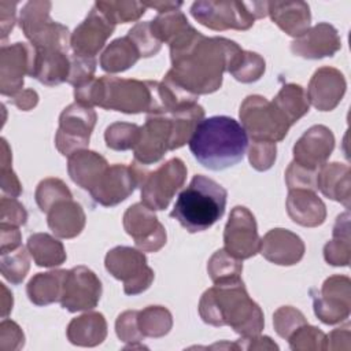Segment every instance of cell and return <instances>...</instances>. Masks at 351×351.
Wrapping results in <instances>:
<instances>
[{
    "label": "cell",
    "instance_id": "6da1fadb",
    "mask_svg": "<svg viewBox=\"0 0 351 351\" xmlns=\"http://www.w3.org/2000/svg\"><path fill=\"white\" fill-rule=\"evenodd\" d=\"M240 52L234 41L207 38L191 27L170 44L173 69L166 77L191 95L211 93L221 86L222 73L229 70Z\"/></svg>",
    "mask_w": 351,
    "mask_h": 351
},
{
    "label": "cell",
    "instance_id": "7a4b0ae2",
    "mask_svg": "<svg viewBox=\"0 0 351 351\" xmlns=\"http://www.w3.org/2000/svg\"><path fill=\"white\" fill-rule=\"evenodd\" d=\"M75 101L84 106H99L128 114H165L160 97V84L155 81L122 80L104 75L99 80L75 86Z\"/></svg>",
    "mask_w": 351,
    "mask_h": 351
},
{
    "label": "cell",
    "instance_id": "3957f363",
    "mask_svg": "<svg viewBox=\"0 0 351 351\" xmlns=\"http://www.w3.org/2000/svg\"><path fill=\"white\" fill-rule=\"evenodd\" d=\"M193 158L208 170H225L241 162L248 147L247 132L234 118H203L189 138Z\"/></svg>",
    "mask_w": 351,
    "mask_h": 351
},
{
    "label": "cell",
    "instance_id": "277c9868",
    "mask_svg": "<svg viewBox=\"0 0 351 351\" xmlns=\"http://www.w3.org/2000/svg\"><path fill=\"white\" fill-rule=\"evenodd\" d=\"M200 315L204 322L219 326L230 325L236 332L254 336L263 328L259 306L248 298L240 278L215 284L200 300Z\"/></svg>",
    "mask_w": 351,
    "mask_h": 351
},
{
    "label": "cell",
    "instance_id": "5b68a950",
    "mask_svg": "<svg viewBox=\"0 0 351 351\" xmlns=\"http://www.w3.org/2000/svg\"><path fill=\"white\" fill-rule=\"evenodd\" d=\"M226 189L213 178L193 176L189 185L178 195L170 217L189 233L211 228L225 213Z\"/></svg>",
    "mask_w": 351,
    "mask_h": 351
},
{
    "label": "cell",
    "instance_id": "8992f818",
    "mask_svg": "<svg viewBox=\"0 0 351 351\" xmlns=\"http://www.w3.org/2000/svg\"><path fill=\"white\" fill-rule=\"evenodd\" d=\"M240 118L243 128L254 141H280L282 140L291 123L282 112L265 97L254 95L248 96L240 107Z\"/></svg>",
    "mask_w": 351,
    "mask_h": 351
},
{
    "label": "cell",
    "instance_id": "52a82bcc",
    "mask_svg": "<svg viewBox=\"0 0 351 351\" xmlns=\"http://www.w3.org/2000/svg\"><path fill=\"white\" fill-rule=\"evenodd\" d=\"M51 3L29 1L21 11L19 25L36 49H62L67 52L66 26L49 19Z\"/></svg>",
    "mask_w": 351,
    "mask_h": 351
},
{
    "label": "cell",
    "instance_id": "ba28073f",
    "mask_svg": "<svg viewBox=\"0 0 351 351\" xmlns=\"http://www.w3.org/2000/svg\"><path fill=\"white\" fill-rule=\"evenodd\" d=\"M191 14L197 22L213 30H247L256 18L250 10V3L241 1H195Z\"/></svg>",
    "mask_w": 351,
    "mask_h": 351
},
{
    "label": "cell",
    "instance_id": "9c48e42d",
    "mask_svg": "<svg viewBox=\"0 0 351 351\" xmlns=\"http://www.w3.org/2000/svg\"><path fill=\"white\" fill-rule=\"evenodd\" d=\"M145 263V256L130 247H117L106 256V269L125 282L128 295L140 293L151 285L154 271Z\"/></svg>",
    "mask_w": 351,
    "mask_h": 351
},
{
    "label": "cell",
    "instance_id": "30bf717a",
    "mask_svg": "<svg viewBox=\"0 0 351 351\" xmlns=\"http://www.w3.org/2000/svg\"><path fill=\"white\" fill-rule=\"evenodd\" d=\"M186 169L178 158L170 159L141 180V200L151 210H163L184 184Z\"/></svg>",
    "mask_w": 351,
    "mask_h": 351
},
{
    "label": "cell",
    "instance_id": "8fae6325",
    "mask_svg": "<svg viewBox=\"0 0 351 351\" xmlns=\"http://www.w3.org/2000/svg\"><path fill=\"white\" fill-rule=\"evenodd\" d=\"M96 122V114L92 107L74 103L64 108L59 118V130L56 133V147L62 155H73L74 151L85 148L89 143L92 129Z\"/></svg>",
    "mask_w": 351,
    "mask_h": 351
},
{
    "label": "cell",
    "instance_id": "7c38bea8",
    "mask_svg": "<svg viewBox=\"0 0 351 351\" xmlns=\"http://www.w3.org/2000/svg\"><path fill=\"white\" fill-rule=\"evenodd\" d=\"M225 251L239 259L254 256L259 251V237L254 215L245 207H234L223 233Z\"/></svg>",
    "mask_w": 351,
    "mask_h": 351
},
{
    "label": "cell",
    "instance_id": "4fadbf2b",
    "mask_svg": "<svg viewBox=\"0 0 351 351\" xmlns=\"http://www.w3.org/2000/svg\"><path fill=\"white\" fill-rule=\"evenodd\" d=\"M101 295L100 280L92 270L78 266L66 273L60 304L69 311L93 308Z\"/></svg>",
    "mask_w": 351,
    "mask_h": 351
},
{
    "label": "cell",
    "instance_id": "5bb4252c",
    "mask_svg": "<svg viewBox=\"0 0 351 351\" xmlns=\"http://www.w3.org/2000/svg\"><path fill=\"white\" fill-rule=\"evenodd\" d=\"M141 180L143 176L136 167L114 165L103 173L89 192L97 203L110 207L123 202Z\"/></svg>",
    "mask_w": 351,
    "mask_h": 351
},
{
    "label": "cell",
    "instance_id": "9a60e30c",
    "mask_svg": "<svg viewBox=\"0 0 351 351\" xmlns=\"http://www.w3.org/2000/svg\"><path fill=\"white\" fill-rule=\"evenodd\" d=\"M115 23L96 5L90 10L85 21L75 27L71 36V48L74 55L93 59L104 47L106 40L112 34Z\"/></svg>",
    "mask_w": 351,
    "mask_h": 351
},
{
    "label": "cell",
    "instance_id": "2e32d148",
    "mask_svg": "<svg viewBox=\"0 0 351 351\" xmlns=\"http://www.w3.org/2000/svg\"><path fill=\"white\" fill-rule=\"evenodd\" d=\"M171 119L170 114H151L140 128V136L134 145V158L141 163L158 162L170 149Z\"/></svg>",
    "mask_w": 351,
    "mask_h": 351
},
{
    "label": "cell",
    "instance_id": "e0dca14e",
    "mask_svg": "<svg viewBox=\"0 0 351 351\" xmlns=\"http://www.w3.org/2000/svg\"><path fill=\"white\" fill-rule=\"evenodd\" d=\"M126 232L134 239L136 245L145 251H156L166 243V232L156 215L143 203L133 204L123 217Z\"/></svg>",
    "mask_w": 351,
    "mask_h": 351
},
{
    "label": "cell",
    "instance_id": "ac0fdd59",
    "mask_svg": "<svg viewBox=\"0 0 351 351\" xmlns=\"http://www.w3.org/2000/svg\"><path fill=\"white\" fill-rule=\"evenodd\" d=\"M333 145L335 138L328 128L321 125L313 126L293 147L295 163L308 170H317V167L330 155Z\"/></svg>",
    "mask_w": 351,
    "mask_h": 351
},
{
    "label": "cell",
    "instance_id": "d6986e66",
    "mask_svg": "<svg viewBox=\"0 0 351 351\" xmlns=\"http://www.w3.org/2000/svg\"><path fill=\"white\" fill-rule=\"evenodd\" d=\"M340 47L341 43L337 36V30L328 23L314 26L311 30H307L304 34L298 37L291 45L293 53L307 59L333 56Z\"/></svg>",
    "mask_w": 351,
    "mask_h": 351
},
{
    "label": "cell",
    "instance_id": "ffe728a7",
    "mask_svg": "<svg viewBox=\"0 0 351 351\" xmlns=\"http://www.w3.org/2000/svg\"><path fill=\"white\" fill-rule=\"evenodd\" d=\"M33 58L29 75L48 86L58 85L69 78L70 59L62 49H36L33 47Z\"/></svg>",
    "mask_w": 351,
    "mask_h": 351
},
{
    "label": "cell",
    "instance_id": "44dd1931",
    "mask_svg": "<svg viewBox=\"0 0 351 351\" xmlns=\"http://www.w3.org/2000/svg\"><path fill=\"white\" fill-rule=\"evenodd\" d=\"M33 45L16 43L11 47H1V56L12 63V67H1V93L14 95L23 85V74L30 71Z\"/></svg>",
    "mask_w": 351,
    "mask_h": 351
},
{
    "label": "cell",
    "instance_id": "7402d4cb",
    "mask_svg": "<svg viewBox=\"0 0 351 351\" xmlns=\"http://www.w3.org/2000/svg\"><path fill=\"white\" fill-rule=\"evenodd\" d=\"M259 250L266 259L277 265H289L285 252L296 263L303 256L304 245L299 236L285 229H273L261 241Z\"/></svg>",
    "mask_w": 351,
    "mask_h": 351
},
{
    "label": "cell",
    "instance_id": "603a6c76",
    "mask_svg": "<svg viewBox=\"0 0 351 351\" xmlns=\"http://www.w3.org/2000/svg\"><path fill=\"white\" fill-rule=\"evenodd\" d=\"M344 82L343 75L335 69H321L315 71L308 86V96L311 103L321 111L332 110L344 93V85L335 86Z\"/></svg>",
    "mask_w": 351,
    "mask_h": 351
},
{
    "label": "cell",
    "instance_id": "cb8c5ba5",
    "mask_svg": "<svg viewBox=\"0 0 351 351\" xmlns=\"http://www.w3.org/2000/svg\"><path fill=\"white\" fill-rule=\"evenodd\" d=\"M267 12L285 33L293 37L304 34L311 19L308 5L303 1H270L267 3Z\"/></svg>",
    "mask_w": 351,
    "mask_h": 351
},
{
    "label": "cell",
    "instance_id": "d4e9b609",
    "mask_svg": "<svg viewBox=\"0 0 351 351\" xmlns=\"http://www.w3.org/2000/svg\"><path fill=\"white\" fill-rule=\"evenodd\" d=\"M107 169L106 159L92 151H77L69 158V173L71 180L88 191L97 184Z\"/></svg>",
    "mask_w": 351,
    "mask_h": 351
},
{
    "label": "cell",
    "instance_id": "484cf974",
    "mask_svg": "<svg viewBox=\"0 0 351 351\" xmlns=\"http://www.w3.org/2000/svg\"><path fill=\"white\" fill-rule=\"evenodd\" d=\"M48 213V225L56 236L70 239L81 233L85 215L81 206L71 202V197L56 202Z\"/></svg>",
    "mask_w": 351,
    "mask_h": 351
},
{
    "label": "cell",
    "instance_id": "4316f807",
    "mask_svg": "<svg viewBox=\"0 0 351 351\" xmlns=\"http://www.w3.org/2000/svg\"><path fill=\"white\" fill-rule=\"evenodd\" d=\"M288 214L292 221L303 226H317L325 219V213H318L313 210H325L324 203L308 189L291 191L288 196Z\"/></svg>",
    "mask_w": 351,
    "mask_h": 351
},
{
    "label": "cell",
    "instance_id": "83f0119b",
    "mask_svg": "<svg viewBox=\"0 0 351 351\" xmlns=\"http://www.w3.org/2000/svg\"><path fill=\"white\" fill-rule=\"evenodd\" d=\"M66 270L38 273L27 284L29 299L38 306L62 299Z\"/></svg>",
    "mask_w": 351,
    "mask_h": 351
},
{
    "label": "cell",
    "instance_id": "f1b7e54d",
    "mask_svg": "<svg viewBox=\"0 0 351 351\" xmlns=\"http://www.w3.org/2000/svg\"><path fill=\"white\" fill-rule=\"evenodd\" d=\"M140 58V53L136 48V45L126 37L118 38L112 41L108 48L104 51L100 64L104 71L117 73L123 71L133 66L137 59Z\"/></svg>",
    "mask_w": 351,
    "mask_h": 351
},
{
    "label": "cell",
    "instance_id": "f546056e",
    "mask_svg": "<svg viewBox=\"0 0 351 351\" xmlns=\"http://www.w3.org/2000/svg\"><path fill=\"white\" fill-rule=\"evenodd\" d=\"M273 104L282 112L291 125H293L308 111L307 96L303 88L295 84L284 85L278 95L274 97Z\"/></svg>",
    "mask_w": 351,
    "mask_h": 351
},
{
    "label": "cell",
    "instance_id": "4dcf8cb0",
    "mask_svg": "<svg viewBox=\"0 0 351 351\" xmlns=\"http://www.w3.org/2000/svg\"><path fill=\"white\" fill-rule=\"evenodd\" d=\"M27 248L38 266L62 265L66 254L62 243L45 233H36L29 237Z\"/></svg>",
    "mask_w": 351,
    "mask_h": 351
},
{
    "label": "cell",
    "instance_id": "1f68e13d",
    "mask_svg": "<svg viewBox=\"0 0 351 351\" xmlns=\"http://www.w3.org/2000/svg\"><path fill=\"white\" fill-rule=\"evenodd\" d=\"M95 5L101 10L114 23H126L136 21L145 12V4L138 1H96Z\"/></svg>",
    "mask_w": 351,
    "mask_h": 351
},
{
    "label": "cell",
    "instance_id": "d6a6232c",
    "mask_svg": "<svg viewBox=\"0 0 351 351\" xmlns=\"http://www.w3.org/2000/svg\"><path fill=\"white\" fill-rule=\"evenodd\" d=\"M140 136V128L134 123H114L106 130V144L112 149L134 148Z\"/></svg>",
    "mask_w": 351,
    "mask_h": 351
},
{
    "label": "cell",
    "instance_id": "836d02e7",
    "mask_svg": "<svg viewBox=\"0 0 351 351\" xmlns=\"http://www.w3.org/2000/svg\"><path fill=\"white\" fill-rule=\"evenodd\" d=\"M223 255H225V250H219L217 251L213 258L208 262V273L213 278V281L215 284L218 282H223V281H230V280H236L240 278L239 274L243 270V266L239 261H234L230 254H228L226 258V265H223Z\"/></svg>",
    "mask_w": 351,
    "mask_h": 351
},
{
    "label": "cell",
    "instance_id": "e575fe53",
    "mask_svg": "<svg viewBox=\"0 0 351 351\" xmlns=\"http://www.w3.org/2000/svg\"><path fill=\"white\" fill-rule=\"evenodd\" d=\"M128 38L136 45L140 56L148 58L160 49L162 43L152 34L151 25L148 22H138L128 32Z\"/></svg>",
    "mask_w": 351,
    "mask_h": 351
},
{
    "label": "cell",
    "instance_id": "d590c367",
    "mask_svg": "<svg viewBox=\"0 0 351 351\" xmlns=\"http://www.w3.org/2000/svg\"><path fill=\"white\" fill-rule=\"evenodd\" d=\"M70 197H71V193L67 189V186L60 180H53V178L41 181L36 192V200L43 213H48L49 206H53L56 202L62 199H70Z\"/></svg>",
    "mask_w": 351,
    "mask_h": 351
},
{
    "label": "cell",
    "instance_id": "8d00e7d4",
    "mask_svg": "<svg viewBox=\"0 0 351 351\" xmlns=\"http://www.w3.org/2000/svg\"><path fill=\"white\" fill-rule=\"evenodd\" d=\"M29 269V258L25 248L21 245L18 251L10 256L1 254V274L12 284H19Z\"/></svg>",
    "mask_w": 351,
    "mask_h": 351
},
{
    "label": "cell",
    "instance_id": "74e56055",
    "mask_svg": "<svg viewBox=\"0 0 351 351\" xmlns=\"http://www.w3.org/2000/svg\"><path fill=\"white\" fill-rule=\"evenodd\" d=\"M145 7H151L158 10L159 12H167L171 10H177L182 5V3H171V1H158V3H144Z\"/></svg>",
    "mask_w": 351,
    "mask_h": 351
}]
</instances>
